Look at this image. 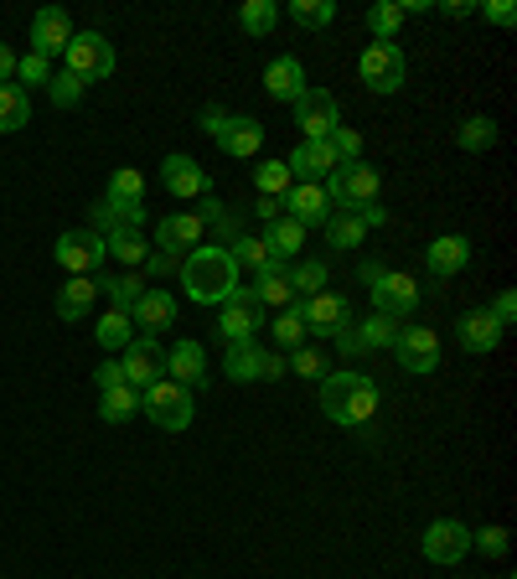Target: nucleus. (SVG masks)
I'll return each mask as SVG.
<instances>
[{"label":"nucleus","instance_id":"nucleus-46","mask_svg":"<svg viewBox=\"0 0 517 579\" xmlns=\"http://www.w3.org/2000/svg\"><path fill=\"white\" fill-rule=\"evenodd\" d=\"M285 367H290L296 378H316V383H321V378H326V373H332V358H326L321 347H296Z\"/></svg>","mask_w":517,"mask_h":579},{"label":"nucleus","instance_id":"nucleus-26","mask_svg":"<svg viewBox=\"0 0 517 579\" xmlns=\"http://www.w3.org/2000/svg\"><path fill=\"white\" fill-rule=\"evenodd\" d=\"M94 300H99V280H88V275H68V285L58 290V316L62 321H83L94 311Z\"/></svg>","mask_w":517,"mask_h":579},{"label":"nucleus","instance_id":"nucleus-15","mask_svg":"<svg viewBox=\"0 0 517 579\" xmlns=\"http://www.w3.org/2000/svg\"><path fill=\"white\" fill-rule=\"evenodd\" d=\"M296 305H300L305 331H316V337H337L341 326L352 321V305L341 295H332V290H321V295H311V300H296Z\"/></svg>","mask_w":517,"mask_h":579},{"label":"nucleus","instance_id":"nucleus-30","mask_svg":"<svg viewBox=\"0 0 517 579\" xmlns=\"http://www.w3.org/2000/svg\"><path fill=\"white\" fill-rule=\"evenodd\" d=\"M223 373L233 383H254L264 373V352L254 341H228V358H223Z\"/></svg>","mask_w":517,"mask_h":579},{"label":"nucleus","instance_id":"nucleus-1","mask_svg":"<svg viewBox=\"0 0 517 579\" xmlns=\"http://www.w3.org/2000/svg\"><path fill=\"white\" fill-rule=\"evenodd\" d=\"M177 275H181V290H187L192 305H228L233 290H239V264H233V254L218 249V243L192 249V254L181 260Z\"/></svg>","mask_w":517,"mask_h":579},{"label":"nucleus","instance_id":"nucleus-39","mask_svg":"<svg viewBox=\"0 0 517 579\" xmlns=\"http://www.w3.org/2000/svg\"><path fill=\"white\" fill-rule=\"evenodd\" d=\"M456 141H460V150H471V156H486V150L497 145V120H486V114H471V120H460Z\"/></svg>","mask_w":517,"mask_h":579},{"label":"nucleus","instance_id":"nucleus-58","mask_svg":"<svg viewBox=\"0 0 517 579\" xmlns=\"http://www.w3.org/2000/svg\"><path fill=\"white\" fill-rule=\"evenodd\" d=\"M94 383H99V394H104V388H115V383H124V373H120V362L109 358V362H104V367H99V373H94Z\"/></svg>","mask_w":517,"mask_h":579},{"label":"nucleus","instance_id":"nucleus-38","mask_svg":"<svg viewBox=\"0 0 517 579\" xmlns=\"http://www.w3.org/2000/svg\"><path fill=\"white\" fill-rule=\"evenodd\" d=\"M104 197L120 202V207H145V177H140L135 166H120L109 177V186H104Z\"/></svg>","mask_w":517,"mask_h":579},{"label":"nucleus","instance_id":"nucleus-23","mask_svg":"<svg viewBox=\"0 0 517 579\" xmlns=\"http://www.w3.org/2000/svg\"><path fill=\"white\" fill-rule=\"evenodd\" d=\"M130 321H135V331H166L171 321H177V295L171 290H145V295L135 300V311H130Z\"/></svg>","mask_w":517,"mask_h":579},{"label":"nucleus","instance_id":"nucleus-36","mask_svg":"<svg viewBox=\"0 0 517 579\" xmlns=\"http://www.w3.org/2000/svg\"><path fill=\"white\" fill-rule=\"evenodd\" d=\"M99 414H104V420H109V424L135 420V414H140V388H130V383H115V388H104Z\"/></svg>","mask_w":517,"mask_h":579},{"label":"nucleus","instance_id":"nucleus-19","mask_svg":"<svg viewBox=\"0 0 517 579\" xmlns=\"http://www.w3.org/2000/svg\"><path fill=\"white\" fill-rule=\"evenodd\" d=\"M290 166V177L296 181H311V186H326V177L337 171L341 160L332 156V145L326 141H305V145H296V156L285 160Z\"/></svg>","mask_w":517,"mask_h":579},{"label":"nucleus","instance_id":"nucleus-47","mask_svg":"<svg viewBox=\"0 0 517 579\" xmlns=\"http://www.w3.org/2000/svg\"><path fill=\"white\" fill-rule=\"evenodd\" d=\"M83 88H88V83L73 79V73L62 68V73H52V79H47V99L58 104V109H79V104H83Z\"/></svg>","mask_w":517,"mask_h":579},{"label":"nucleus","instance_id":"nucleus-34","mask_svg":"<svg viewBox=\"0 0 517 579\" xmlns=\"http://www.w3.org/2000/svg\"><path fill=\"white\" fill-rule=\"evenodd\" d=\"M398 331H404V321H394V316H378V311H373V316H368V321H358L362 352H394Z\"/></svg>","mask_w":517,"mask_h":579},{"label":"nucleus","instance_id":"nucleus-55","mask_svg":"<svg viewBox=\"0 0 517 579\" xmlns=\"http://www.w3.org/2000/svg\"><path fill=\"white\" fill-rule=\"evenodd\" d=\"M145 269H151V275H177L181 269V254H166V249H151V254H145Z\"/></svg>","mask_w":517,"mask_h":579},{"label":"nucleus","instance_id":"nucleus-31","mask_svg":"<svg viewBox=\"0 0 517 579\" xmlns=\"http://www.w3.org/2000/svg\"><path fill=\"white\" fill-rule=\"evenodd\" d=\"M145 254H151V243L140 239V228H124V233H109V239H104V260L124 264V269H140Z\"/></svg>","mask_w":517,"mask_h":579},{"label":"nucleus","instance_id":"nucleus-61","mask_svg":"<svg viewBox=\"0 0 517 579\" xmlns=\"http://www.w3.org/2000/svg\"><path fill=\"white\" fill-rule=\"evenodd\" d=\"M279 373H290V367H285V352H264V373H258V378H279Z\"/></svg>","mask_w":517,"mask_h":579},{"label":"nucleus","instance_id":"nucleus-10","mask_svg":"<svg viewBox=\"0 0 517 579\" xmlns=\"http://www.w3.org/2000/svg\"><path fill=\"white\" fill-rule=\"evenodd\" d=\"M52 254H58V264L68 269V275H94V269L104 264V239L94 233V228H68Z\"/></svg>","mask_w":517,"mask_h":579},{"label":"nucleus","instance_id":"nucleus-12","mask_svg":"<svg viewBox=\"0 0 517 579\" xmlns=\"http://www.w3.org/2000/svg\"><path fill=\"white\" fill-rule=\"evenodd\" d=\"M296 124L305 130V141H326V135L341 124L337 99H332L326 88H305V94L296 99Z\"/></svg>","mask_w":517,"mask_h":579},{"label":"nucleus","instance_id":"nucleus-7","mask_svg":"<svg viewBox=\"0 0 517 579\" xmlns=\"http://www.w3.org/2000/svg\"><path fill=\"white\" fill-rule=\"evenodd\" d=\"M358 73H362V83H368L373 94H398V88H404V79H409L404 47H398V41H373V47L362 52Z\"/></svg>","mask_w":517,"mask_h":579},{"label":"nucleus","instance_id":"nucleus-57","mask_svg":"<svg viewBox=\"0 0 517 579\" xmlns=\"http://www.w3.org/2000/svg\"><path fill=\"white\" fill-rule=\"evenodd\" d=\"M197 124L207 130V135H213V141H218V130L228 124V109H218V104H207V109L197 114Z\"/></svg>","mask_w":517,"mask_h":579},{"label":"nucleus","instance_id":"nucleus-21","mask_svg":"<svg viewBox=\"0 0 517 579\" xmlns=\"http://www.w3.org/2000/svg\"><path fill=\"white\" fill-rule=\"evenodd\" d=\"M424 264H430L435 280H450V275H460L471 264V239L466 233H445V239H435L424 249Z\"/></svg>","mask_w":517,"mask_h":579},{"label":"nucleus","instance_id":"nucleus-24","mask_svg":"<svg viewBox=\"0 0 517 579\" xmlns=\"http://www.w3.org/2000/svg\"><path fill=\"white\" fill-rule=\"evenodd\" d=\"M166 373H171V383H181V388H202V383H207V352H202L197 341H177V347L166 352Z\"/></svg>","mask_w":517,"mask_h":579},{"label":"nucleus","instance_id":"nucleus-62","mask_svg":"<svg viewBox=\"0 0 517 579\" xmlns=\"http://www.w3.org/2000/svg\"><path fill=\"white\" fill-rule=\"evenodd\" d=\"M11 79H16V52L0 41V83H11Z\"/></svg>","mask_w":517,"mask_h":579},{"label":"nucleus","instance_id":"nucleus-8","mask_svg":"<svg viewBox=\"0 0 517 579\" xmlns=\"http://www.w3.org/2000/svg\"><path fill=\"white\" fill-rule=\"evenodd\" d=\"M264 326V305H258L254 290H233L228 305H218V337L223 341H254V331Z\"/></svg>","mask_w":517,"mask_h":579},{"label":"nucleus","instance_id":"nucleus-37","mask_svg":"<svg viewBox=\"0 0 517 579\" xmlns=\"http://www.w3.org/2000/svg\"><path fill=\"white\" fill-rule=\"evenodd\" d=\"M151 285H145V275H135V269H124V275H109V280L99 285V295L115 300V311H135V300L145 295Z\"/></svg>","mask_w":517,"mask_h":579},{"label":"nucleus","instance_id":"nucleus-63","mask_svg":"<svg viewBox=\"0 0 517 579\" xmlns=\"http://www.w3.org/2000/svg\"><path fill=\"white\" fill-rule=\"evenodd\" d=\"M450 21H466V16H477V5H466V0H450V5H440Z\"/></svg>","mask_w":517,"mask_h":579},{"label":"nucleus","instance_id":"nucleus-13","mask_svg":"<svg viewBox=\"0 0 517 579\" xmlns=\"http://www.w3.org/2000/svg\"><path fill=\"white\" fill-rule=\"evenodd\" d=\"M120 373L130 388H151V383L166 373V352L156 347V337H135L130 347L120 352Z\"/></svg>","mask_w":517,"mask_h":579},{"label":"nucleus","instance_id":"nucleus-54","mask_svg":"<svg viewBox=\"0 0 517 579\" xmlns=\"http://www.w3.org/2000/svg\"><path fill=\"white\" fill-rule=\"evenodd\" d=\"M481 16L492 21V26H502V32H513V26H517V5H507V0H492V5H481Z\"/></svg>","mask_w":517,"mask_h":579},{"label":"nucleus","instance_id":"nucleus-17","mask_svg":"<svg viewBox=\"0 0 517 579\" xmlns=\"http://www.w3.org/2000/svg\"><path fill=\"white\" fill-rule=\"evenodd\" d=\"M68 41H73V21H68V11L41 5L37 21H32V52H41V58L52 62L58 52H68Z\"/></svg>","mask_w":517,"mask_h":579},{"label":"nucleus","instance_id":"nucleus-5","mask_svg":"<svg viewBox=\"0 0 517 579\" xmlns=\"http://www.w3.org/2000/svg\"><path fill=\"white\" fill-rule=\"evenodd\" d=\"M378 171L368 166V160H352V166H337L332 177H326V197L337 213H358L368 202H378Z\"/></svg>","mask_w":517,"mask_h":579},{"label":"nucleus","instance_id":"nucleus-4","mask_svg":"<svg viewBox=\"0 0 517 579\" xmlns=\"http://www.w3.org/2000/svg\"><path fill=\"white\" fill-rule=\"evenodd\" d=\"M140 414L156 424V430H187L192 414H197V403H192V388H181L171 378H156L151 388H140Z\"/></svg>","mask_w":517,"mask_h":579},{"label":"nucleus","instance_id":"nucleus-60","mask_svg":"<svg viewBox=\"0 0 517 579\" xmlns=\"http://www.w3.org/2000/svg\"><path fill=\"white\" fill-rule=\"evenodd\" d=\"M358 218H362V228H383V222H388V213H383L378 202H368V207H358Z\"/></svg>","mask_w":517,"mask_h":579},{"label":"nucleus","instance_id":"nucleus-33","mask_svg":"<svg viewBox=\"0 0 517 579\" xmlns=\"http://www.w3.org/2000/svg\"><path fill=\"white\" fill-rule=\"evenodd\" d=\"M254 295H258V305L290 311V305H296V290H290V269H285V264L264 269V275H258V285H254Z\"/></svg>","mask_w":517,"mask_h":579},{"label":"nucleus","instance_id":"nucleus-44","mask_svg":"<svg viewBox=\"0 0 517 579\" xmlns=\"http://www.w3.org/2000/svg\"><path fill=\"white\" fill-rule=\"evenodd\" d=\"M368 32L378 41H394L398 32H404V5H398V0H378V5L368 11Z\"/></svg>","mask_w":517,"mask_h":579},{"label":"nucleus","instance_id":"nucleus-6","mask_svg":"<svg viewBox=\"0 0 517 579\" xmlns=\"http://www.w3.org/2000/svg\"><path fill=\"white\" fill-rule=\"evenodd\" d=\"M68 73L83 83H104L115 79V41L104 37V32H73V41H68Z\"/></svg>","mask_w":517,"mask_h":579},{"label":"nucleus","instance_id":"nucleus-53","mask_svg":"<svg viewBox=\"0 0 517 579\" xmlns=\"http://www.w3.org/2000/svg\"><path fill=\"white\" fill-rule=\"evenodd\" d=\"M492 321H497L502 331H513V321H517V295L513 290H502V295L492 300Z\"/></svg>","mask_w":517,"mask_h":579},{"label":"nucleus","instance_id":"nucleus-11","mask_svg":"<svg viewBox=\"0 0 517 579\" xmlns=\"http://www.w3.org/2000/svg\"><path fill=\"white\" fill-rule=\"evenodd\" d=\"M471 554V528L456 518H440L424 528V559L430 564H460Z\"/></svg>","mask_w":517,"mask_h":579},{"label":"nucleus","instance_id":"nucleus-49","mask_svg":"<svg viewBox=\"0 0 517 579\" xmlns=\"http://www.w3.org/2000/svg\"><path fill=\"white\" fill-rule=\"evenodd\" d=\"M275 341H279V352L305 347V321H300V305H290V311H279V316H275Z\"/></svg>","mask_w":517,"mask_h":579},{"label":"nucleus","instance_id":"nucleus-20","mask_svg":"<svg viewBox=\"0 0 517 579\" xmlns=\"http://www.w3.org/2000/svg\"><path fill=\"white\" fill-rule=\"evenodd\" d=\"M258 145H264V124L254 114H228V124L218 130V150L233 160H249L258 156Z\"/></svg>","mask_w":517,"mask_h":579},{"label":"nucleus","instance_id":"nucleus-9","mask_svg":"<svg viewBox=\"0 0 517 579\" xmlns=\"http://www.w3.org/2000/svg\"><path fill=\"white\" fill-rule=\"evenodd\" d=\"M160 186L171 192V197H187V202H202V197H213V177L202 171L192 156H166L160 160Z\"/></svg>","mask_w":517,"mask_h":579},{"label":"nucleus","instance_id":"nucleus-14","mask_svg":"<svg viewBox=\"0 0 517 579\" xmlns=\"http://www.w3.org/2000/svg\"><path fill=\"white\" fill-rule=\"evenodd\" d=\"M394 358L404 362V373H435L440 367V337L430 326H404L394 341Z\"/></svg>","mask_w":517,"mask_h":579},{"label":"nucleus","instance_id":"nucleus-45","mask_svg":"<svg viewBox=\"0 0 517 579\" xmlns=\"http://www.w3.org/2000/svg\"><path fill=\"white\" fill-rule=\"evenodd\" d=\"M362 233H368V228H362L358 213H332V218H326V239H332V249H358Z\"/></svg>","mask_w":517,"mask_h":579},{"label":"nucleus","instance_id":"nucleus-18","mask_svg":"<svg viewBox=\"0 0 517 579\" xmlns=\"http://www.w3.org/2000/svg\"><path fill=\"white\" fill-rule=\"evenodd\" d=\"M332 213H337V207L326 197V186H311V181H296L290 197H285V218H296L300 228H326Z\"/></svg>","mask_w":517,"mask_h":579},{"label":"nucleus","instance_id":"nucleus-48","mask_svg":"<svg viewBox=\"0 0 517 579\" xmlns=\"http://www.w3.org/2000/svg\"><path fill=\"white\" fill-rule=\"evenodd\" d=\"M228 254H233V264L239 269H254V275H264V269H275V260H269V249L258 239H233L228 243Z\"/></svg>","mask_w":517,"mask_h":579},{"label":"nucleus","instance_id":"nucleus-16","mask_svg":"<svg viewBox=\"0 0 517 579\" xmlns=\"http://www.w3.org/2000/svg\"><path fill=\"white\" fill-rule=\"evenodd\" d=\"M202 239H207V228H202L197 213H171V218L156 222V249H166V254H192V249H202Z\"/></svg>","mask_w":517,"mask_h":579},{"label":"nucleus","instance_id":"nucleus-50","mask_svg":"<svg viewBox=\"0 0 517 579\" xmlns=\"http://www.w3.org/2000/svg\"><path fill=\"white\" fill-rule=\"evenodd\" d=\"M471 548H481L486 559H507V548H513V533H507L502 522H492V528L471 533Z\"/></svg>","mask_w":517,"mask_h":579},{"label":"nucleus","instance_id":"nucleus-59","mask_svg":"<svg viewBox=\"0 0 517 579\" xmlns=\"http://www.w3.org/2000/svg\"><path fill=\"white\" fill-rule=\"evenodd\" d=\"M254 213H258L264 222H275V218H285V202H279V197H258Z\"/></svg>","mask_w":517,"mask_h":579},{"label":"nucleus","instance_id":"nucleus-28","mask_svg":"<svg viewBox=\"0 0 517 579\" xmlns=\"http://www.w3.org/2000/svg\"><path fill=\"white\" fill-rule=\"evenodd\" d=\"M264 249H269V260L285 264V260H296L300 254V243H305V228H300L296 218H275V222H264Z\"/></svg>","mask_w":517,"mask_h":579},{"label":"nucleus","instance_id":"nucleus-42","mask_svg":"<svg viewBox=\"0 0 517 579\" xmlns=\"http://www.w3.org/2000/svg\"><path fill=\"white\" fill-rule=\"evenodd\" d=\"M254 186H258V197H290V186H296V177H290V166L285 160H264L254 171Z\"/></svg>","mask_w":517,"mask_h":579},{"label":"nucleus","instance_id":"nucleus-52","mask_svg":"<svg viewBox=\"0 0 517 579\" xmlns=\"http://www.w3.org/2000/svg\"><path fill=\"white\" fill-rule=\"evenodd\" d=\"M47 79H52V62L41 58V52H26V58H16V88H26V83L37 88V83H47Z\"/></svg>","mask_w":517,"mask_h":579},{"label":"nucleus","instance_id":"nucleus-56","mask_svg":"<svg viewBox=\"0 0 517 579\" xmlns=\"http://www.w3.org/2000/svg\"><path fill=\"white\" fill-rule=\"evenodd\" d=\"M332 341H337V352H341V358H358V352H362L358 321H347V326H341V331H337V337H332Z\"/></svg>","mask_w":517,"mask_h":579},{"label":"nucleus","instance_id":"nucleus-3","mask_svg":"<svg viewBox=\"0 0 517 579\" xmlns=\"http://www.w3.org/2000/svg\"><path fill=\"white\" fill-rule=\"evenodd\" d=\"M358 280L373 290V311H378V316L404 321V316H414L419 300H424L419 280L398 275V269H388V264H378V260H362V264H358Z\"/></svg>","mask_w":517,"mask_h":579},{"label":"nucleus","instance_id":"nucleus-43","mask_svg":"<svg viewBox=\"0 0 517 579\" xmlns=\"http://www.w3.org/2000/svg\"><path fill=\"white\" fill-rule=\"evenodd\" d=\"M290 21H300L305 32H321L337 21V0H290Z\"/></svg>","mask_w":517,"mask_h":579},{"label":"nucleus","instance_id":"nucleus-29","mask_svg":"<svg viewBox=\"0 0 517 579\" xmlns=\"http://www.w3.org/2000/svg\"><path fill=\"white\" fill-rule=\"evenodd\" d=\"M32 124V94L16 83H0V135H16Z\"/></svg>","mask_w":517,"mask_h":579},{"label":"nucleus","instance_id":"nucleus-2","mask_svg":"<svg viewBox=\"0 0 517 579\" xmlns=\"http://www.w3.org/2000/svg\"><path fill=\"white\" fill-rule=\"evenodd\" d=\"M321 409L337 424L358 430V424H368L378 414V383L368 373H326L321 378Z\"/></svg>","mask_w":517,"mask_h":579},{"label":"nucleus","instance_id":"nucleus-27","mask_svg":"<svg viewBox=\"0 0 517 579\" xmlns=\"http://www.w3.org/2000/svg\"><path fill=\"white\" fill-rule=\"evenodd\" d=\"M88 218H94V233H99V239H109V233L140 228V222H145V207H120V202L99 197L94 207H88Z\"/></svg>","mask_w":517,"mask_h":579},{"label":"nucleus","instance_id":"nucleus-51","mask_svg":"<svg viewBox=\"0 0 517 579\" xmlns=\"http://www.w3.org/2000/svg\"><path fill=\"white\" fill-rule=\"evenodd\" d=\"M326 145H332V156H337L341 166L362 160V135H358V130H347V124H337V130L326 135Z\"/></svg>","mask_w":517,"mask_h":579},{"label":"nucleus","instance_id":"nucleus-41","mask_svg":"<svg viewBox=\"0 0 517 579\" xmlns=\"http://www.w3.org/2000/svg\"><path fill=\"white\" fill-rule=\"evenodd\" d=\"M279 21V5L275 0H243L239 5V26L249 32V37H269Z\"/></svg>","mask_w":517,"mask_h":579},{"label":"nucleus","instance_id":"nucleus-22","mask_svg":"<svg viewBox=\"0 0 517 579\" xmlns=\"http://www.w3.org/2000/svg\"><path fill=\"white\" fill-rule=\"evenodd\" d=\"M456 337H460V347L466 352H497V341H502V326L492 321V311L486 305H477V311H466V316L456 321Z\"/></svg>","mask_w":517,"mask_h":579},{"label":"nucleus","instance_id":"nucleus-32","mask_svg":"<svg viewBox=\"0 0 517 579\" xmlns=\"http://www.w3.org/2000/svg\"><path fill=\"white\" fill-rule=\"evenodd\" d=\"M197 218H202V228H213V233H218V249H228L233 239H243V222L233 218L218 197H202L197 202Z\"/></svg>","mask_w":517,"mask_h":579},{"label":"nucleus","instance_id":"nucleus-25","mask_svg":"<svg viewBox=\"0 0 517 579\" xmlns=\"http://www.w3.org/2000/svg\"><path fill=\"white\" fill-rule=\"evenodd\" d=\"M264 94L275 104H296L300 94H305V68H300L296 58H275L264 68Z\"/></svg>","mask_w":517,"mask_h":579},{"label":"nucleus","instance_id":"nucleus-40","mask_svg":"<svg viewBox=\"0 0 517 579\" xmlns=\"http://www.w3.org/2000/svg\"><path fill=\"white\" fill-rule=\"evenodd\" d=\"M332 285V269L321 260H300L296 269H290V290H296V300H311V295H321Z\"/></svg>","mask_w":517,"mask_h":579},{"label":"nucleus","instance_id":"nucleus-35","mask_svg":"<svg viewBox=\"0 0 517 579\" xmlns=\"http://www.w3.org/2000/svg\"><path fill=\"white\" fill-rule=\"evenodd\" d=\"M94 337H99L104 352H124V347H130L140 331H135V321H130V311H109V316H99Z\"/></svg>","mask_w":517,"mask_h":579}]
</instances>
